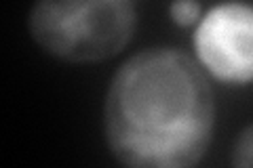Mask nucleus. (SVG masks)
I'll list each match as a JSON object with an SVG mask.
<instances>
[{
  "instance_id": "1",
  "label": "nucleus",
  "mask_w": 253,
  "mask_h": 168,
  "mask_svg": "<svg viewBox=\"0 0 253 168\" xmlns=\"http://www.w3.org/2000/svg\"><path fill=\"white\" fill-rule=\"evenodd\" d=\"M215 114V93L196 57L152 46L131 55L110 80L106 145L125 166L188 168L209 151Z\"/></svg>"
},
{
  "instance_id": "2",
  "label": "nucleus",
  "mask_w": 253,
  "mask_h": 168,
  "mask_svg": "<svg viewBox=\"0 0 253 168\" xmlns=\"http://www.w3.org/2000/svg\"><path fill=\"white\" fill-rule=\"evenodd\" d=\"M137 28L133 0H34L30 38L55 59L99 63L126 49Z\"/></svg>"
},
{
  "instance_id": "3",
  "label": "nucleus",
  "mask_w": 253,
  "mask_h": 168,
  "mask_svg": "<svg viewBox=\"0 0 253 168\" xmlns=\"http://www.w3.org/2000/svg\"><path fill=\"white\" fill-rule=\"evenodd\" d=\"M196 61L224 84L253 82V6L224 2L209 9L194 30Z\"/></svg>"
},
{
  "instance_id": "4",
  "label": "nucleus",
  "mask_w": 253,
  "mask_h": 168,
  "mask_svg": "<svg viewBox=\"0 0 253 168\" xmlns=\"http://www.w3.org/2000/svg\"><path fill=\"white\" fill-rule=\"evenodd\" d=\"M169 17L179 28L196 26L203 17V9L199 0H173L169 4Z\"/></svg>"
},
{
  "instance_id": "5",
  "label": "nucleus",
  "mask_w": 253,
  "mask_h": 168,
  "mask_svg": "<svg viewBox=\"0 0 253 168\" xmlns=\"http://www.w3.org/2000/svg\"><path fill=\"white\" fill-rule=\"evenodd\" d=\"M230 162L234 166H243V168L253 166V122H249L239 133V137H236L234 145H232Z\"/></svg>"
}]
</instances>
